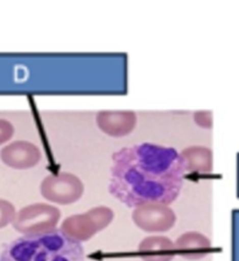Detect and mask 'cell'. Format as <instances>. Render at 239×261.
Instances as JSON below:
<instances>
[{
  "mask_svg": "<svg viewBox=\"0 0 239 261\" xmlns=\"http://www.w3.org/2000/svg\"><path fill=\"white\" fill-rule=\"evenodd\" d=\"M185 175L180 153L173 147L143 142L112 155L109 193L128 207L145 203L175 202Z\"/></svg>",
  "mask_w": 239,
  "mask_h": 261,
  "instance_id": "1",
  "label": "cell"
},
{
  "mask_svg": "<svg viewBox=\"0 0 239 261\" xmlns=\"http://www.w3.org/2000/svg\"><path fill=\"white\" fill-rule=\"evenodd\" d=\"M83 245L69 238L60 228L48 233L22 236L7 244L0 261H84Z\"/></svg>",
  "mask_w": 239,
  "mask_h": 261,
  "instance_id": "2",
  "label": "cell"
},
{
  "mask_svg": "<svg viewBox=\"0 0 239 261\" xmlns=\"http://www.w3.org/2000/svg\"><path fill=\"white\" fill-rule=\"evenodd\" d=\"M115 212L108 206H96L84 214L69 216L61 224L60 230L72 240L84 243L112 223Z\"/></svg>",
  "mask_w": 239,
  "mask_h": 261,
  "instance_id": "3",
  "label": "cell"
},
{
  "mask_svg": "<svg viewBox=\"0 0 239 261\" xmlns=\"http://www.w3.org/2000/svg\"><path fill=\"white\" fill-rule=\"evenodd\" d=\"M60 219L59 207L47 203H35L20 209L12 225L23 236H36L54 231Z\"/></svg>",
  "mask_w": 239,
  "mask_h": 261,
  "instance_id": "4",
  "label": "cell"
},
{
  "mask_svg": "<svg viewBox=\"0 0 239 261\" xmlns=\"http://www.w3.org/2000/svg\"><path fill=\"white\" fill-rule=\"evenodd\" d=\"M44 199L60 205H69L82 198L84 185L78 176L62 171L44 177L40 187Z\"/></svg>",
  "mask_w": 239,
  "mask_h": 261,
  "instance_id": "5",
  "label": "cell"
},
{
  "mask_svg": "<svg viewBox=\"0 0 239 261\" xmlns=\"http://www.w3.org/2000/svg\"><path fill=\"white\" fill-rule=\"evenodd\" d=\"M132 220L140 230L147 233H163L175 225L176 215L172 207L164 203H145L136 206Z\"/></svg>",
  "mask_w": 239,
  "mask_h": 261,
  "instance_id": "6",
  "label": "cell"
},
{
  "mask_svg": "<svg viewBox=\"0 0 239 261\" xmlns=\"http://www.w3.org/2000/svg\"><path fill=\"white\" fill-rule=\"evenodd\" d=\"M0 159L13 169H31L41 161L42 153L33 142L18 140L11 142L0 150Z\"/></svg>",
  "mask_w": 239,
  "mask_h": 261,
  "instance_id": "7",
  "label": "cell"
},
{
  "mask_svg": "<svg viewBox=\"0 0 239 261\" xmlns=\"http://www.w3.org/2000/svg\"><path fill=\"white\" fill-rule=\"evenodd\" d=\"M138 117L133 111H100L96 122L103 133L110 137H126L135 130Z\"/></svg>",
  "mask_w": 239,
  "mask_h": 261,
  "instance_id": "8",
  "label": "cell"
},
{
  "mask_svg": "<svg viewBox=\"0 0 239 261\" xmlns=\"http://www.w3.org/2000/svg\"><path fill=\"white\" fill-rule=\"evenodd\" d=\"M175 253L182 258L196 261L205 258L209 254L211 244L209 238L200 232H185L174 243Z\"/></svg>",
  "mask_w": 239,
  "mask_h": 261,
  "instance_id": "9",
  "label": "cell"
},
{
  "mask_svg": "<svg viewBox=\"0 0 239 261\" xmlns=\"http://www.w3.org/2000/svg\"><path fill=\"white\" fill-rule=\"evenodd\" d=\"M138 252L143 261H172L175 256V246L168 237L149 236L141 240Z\"/></svg>",
  "mask_w": 239,
  "mask_h": 261,
  "instance_id": "10",
  "label": "cell"
},
{
  "mask_svg": "<svg viewBox=\"0 0 239 261\" xmlns=\"http://www.w3.org/2000/svg\"><path fill=\"white\" fill-rule=\"evenodd\" d=\"M185 174H208L213 169V153L203 146H192L180 153Z\"/></svg>",
  "mask_w": 239,
  "mask_h": 261,
  "instance_id": "11",
  "label": "cell"
},
{
  "mask_svg": "<svg viewBox=\"0 0 239 261\" xmlns=\"http://www.w3.org/2000/svg\"><path fill=\"white\" fill-rule=\"evenodd\" d=\"M17 215L15 206L7 199L0 198V228L6 227L13 223Z\"/></svg>",
  "mask_w": 239,
  "mask_h": 261,
  "instance_id": "12",
  "label": "cell"
},
{
  "mask_svg": "<svg viewBox=\"0 0 239 261\" xmlns=\"http://www.w3.org/2000/svg\"><path fill=\"white\" fill-rule=\"evenodd\" d=\"M14 136V126L12 122L0 118V146L10 141Z\"/></svg>",
  "mask_w": 239,
  "mask_h": 261,
  "instance_id": "13",
  "label": "cell"
},
{
  "mask_svg": "<svg viewBox=\"0 0 239 261\" xmlns=\"http://www.w3.org/2000/svg\"><path fill=\"white\" fill-rule=\"evenodd\" d=\"M194 120H195L198 126H201L203 128H210L213 125L211 113L206 111H198L194 113Z\"/></svg>",
  "mask_w": 239,
  "mask_h": 261,
  "instance_id": "14",
  "label": "cell"
}]
</instances>
